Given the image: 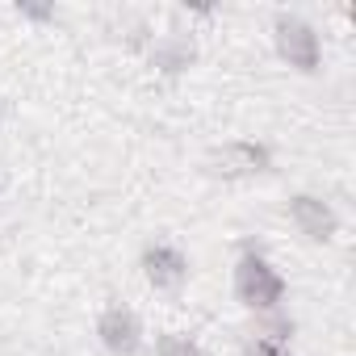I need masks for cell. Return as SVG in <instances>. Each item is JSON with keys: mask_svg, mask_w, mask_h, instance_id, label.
<instances>
[{"mask_svg": "<svg viewBox=\"0 0 356 356\" xmlns=\"http://www.w3.org/2000/svg\"><path fill=\"white\" fill-rule=\"evenodd\" d=\"M235 298L256 314H277L285 302V277L256 248H248L235 260Z\"/></svg>", "mask_w": 356, "mask_h": 356, "instance_id": "cell-1", "label": "cell"}, {"mask_svg": "<svg viewBox=\"0 0 356 356\" xmlns=\"http://www.w3.org/2000/svg\"><path fill=\"white\" fill-rule=\"evenodd\" d=\"M273 47L293 72H318V63H323V42H318L314 26L306 17H298V13H277Z\"/></svg>", "mask_w": 356, "mask_h": 356, "instance_id": "cell-2", "label": "cell"}, {"mask_svg": "<svg viewBox=\"0 0 356 356\" xmlns=\"http://www.w3.org/2000/svg\"><path fill=\"white\" fill-rule=\"evenodd\" d=\"M268 168H273V151L264 143H248V138L222 143L206 155V172L222 176V181H248V176H260Z\"/></svg>", "mask_w": 356, "mask_h": 356, "instance_id": "cell-3", "label": "cell"}, {"mask_svg": "<svg viewBox=\"0 0 356 356\" xmlns=\"http://www.w3.org/2000/svg\"><path fill=\"white\" fill-rule=\"evenodd\" d=\"M97 335H101L105 352H113V356H138L143 352V323L130 306H105L97 318Z\"/></svg>", "mask_w": 356, "mask_h": 356, "instance_id": "cell-4", "label": "cell"}, {"mask_svg": "<svg viewBox=\"0 0 356 356\" xmlns=\"http://www.w3.org/2000/svg\"><path fill=\"white\" fill-rule=\"evenodd\" d=\"M285 214H289V222H293L306 239H314V243H331L335 231H339L335 210H331L323 197H314V193H293V197L285 202Z\"/></svg>", "mask_w": 356, "mask_h": 356, "instance_id": "cell-5", "label": "cell"}, {"mask_svg": "<svg viewBox=\"0 0 356 356\" xmlns=\"http://www.w3.org/2000/svg\"><path fill=\"white\" fill-rule=\"evenodd\" d=\"M143 277L155 289H181L189 281V256L172 243H151L143 248Z\"/></svg>", "mask_w": 356, "mask_h": 356, "instance_id": "cell-6", "label": "cell"}, {"mask_svg": "<svg viewBox=\"0 0 356 356\" xmlns=\"http://www.w3.org/2000/svg\"><path fill=\"white\" fill-rule=\"evenodd\" d=\"M193 59H197V47L185 34H168V38H159L151 47V63L159 72H168V76H181L185 67H193Z\"/></svg>", "mask_w": 356, "mask_h": 356, "instance_id": "cell-7", "label": "cell"}, {"mask_svg": "<svg viewBox=\"0 0 356 356\" xmlns=\"http://www.w3.org/2000/svg\"><path fill=\"white\" fill-rule=\"evenodd\" d=\"M155 356H206V352H202L197 339H189V335H181V331H163V335L155 339Z\"/></svg>", "mask_w": 356, "mask_h": 356, "instance_id": "cell-8", "label": "cell"}, {"mask_svg": "<svg viewBox=\"0 0 356 356\" xmlns=\"http://www.w3.org/2000/svg\"><path fill=\"white\" fill-rule=\"evenodd\" d=\"M243 356H289V348H285V343H273V339H264V335H256V339L243 348Z\"/></svg>", "mask_w": 356, "mask_h": 356, "instance_id": "cell-9", "label": "cell"}, {"mask_svg": "<svg viewBox=\"0 0 356 356\" xmlns=\"http://www.w3.org/2000/svg\"><path fill=\"white\" fill-rule=\"evenodd\" d=\"M17 13H22V17H30V22H51V17H55V9H51V5H17Z\"/></svg>", "mask_w": 356, "mask_h": 356, "instance_id": "cell-10", "label": "cell"}]
</instances>
